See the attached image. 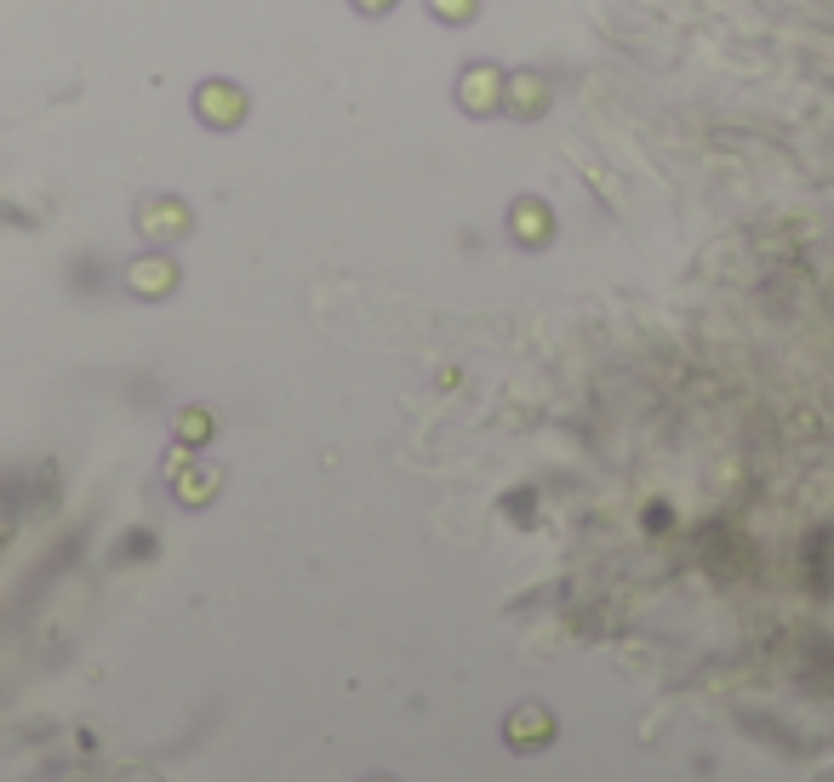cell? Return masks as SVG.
I'll return each mask as SVG.
<instances>
[{
	"label": "cell",
	"instance_id": "6da1fadb",
	"mask_svg": "<svg viewBox=\"0 0 834 782\" xmlns=\"http://www.w3.org/2000/svg\"><path fill=\"white\" fill-rule=\"evenodd\" d=\"M138 223H143V235L166 240V235H184L189 229V212H184V200H149Z\"/></svg>",
	"mask_w": 834,
	"mask_h": 782
},
{
	"label": "cell",
	"instance_id": "7a4b0ae2",
	"mask_svg": "<svg viewBox=\"0 0 834 782\" xmlns=\"http://www.w3.org/2000/svg\"><path fill=\"white\" fill-rule=\"evenodd\" d=\"M195 109H200V115H207L212 126H235L246 104H240V92H235V86H200V97H195Z\"/></svg>",
	"mask_w": 834,
	"mask_h": 782
},
{
	"label": "cell",
	"instance_id": "3957f363",
	"mask_svg": "<svg viewBox=\"0 0 834 782\" xmlns=\"http://www.w3.org/2000/svg\"><path fill=\"white\" fill-rule=\"evenodd\" d=\"M132 286H138V292H166V286H172V263H166V258H143V263L132 269Z\"/></svg>",
	"mask_w": 834,
	"mask_h": 782
},
{
	"label": "cell",
	"instance_id": "277c9868",
	"mask_svg": "<svg viewBox=\"0 0 834 782\" xmlns=\"http://www.w3.org/2000/svg\"><path fill=\"white\" fill-rule=\"evenodd\" d=\"M463 97H469V104H492V69H469Z\"/></svg>",
	"mask_w": 834,
	"mask_h": 782
},
{
	"label": "cell",
	"instance_id": "5b68a950",
	"mask_svg": "<svg viewBox=\"0 0 834 782\" xmlns=\"http://www.w3.org/2000/svg\"><path fill=\"white\" fill-rule=\"evenodd\" d=\"M441 12H446V17H458V12H469V0H441Z\"/></svg>",
	"mask_w": 834,
	"mask_h": 782
},
{
	"label": "cell",
	"instance_id": "8992f818",
	"mask_svg": "<svg viewBox=\"0 0 834 782\" xmlns=\"http://www.w3.org/2000/svg\"><path fill=\"white\" fill-rule=\"evenodd\" d=\"M361 7H366V12H377V7H395V0H361Z\"/></svg>",
	"mask_w": 834,
	"mask_h": 782
}]
</instances>
